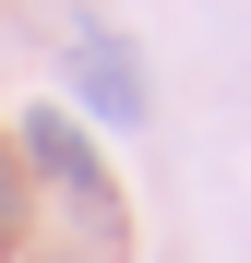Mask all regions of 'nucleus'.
<instances>
[{
	"instance_id": "1",
	"label": "nucleus",
	"mask_w": 251,
	"mask_h": 263,
	"mask_svg": "<svg viewBox=\"0 0 251 263\" xmlns=\"http://www.w3.org/2000/svg\"><path fill=\"white\" fill-rule=\"evenodd\" d=\"M12 156H24V180H48V192H60V203H72V215H84V228H96V239H120V228H132L72 108H24V120H12Z\"/></svg>"
},
{
	"instance_id": "2",
	"label": "nucleus",
	"mask_w": 251,
	"mask_h": 263,
	"mask_svg": "<svg viewBox=\"0 0 251 263\" xmlns=\"http://www.w3.org/2000/svg\"><path fill=\"white\" fill-rule=\"evenodd\" d=\"M72 96H84V120H108V132H144V120H156L144 48H132L120 24H96V12L72 24Z\"/></svg>"
},
{
	"instance_id": "3",
	"label": "nucleus",
	"mask_w": 251,
	"mask_h": 263,
	"mask_svg": "<svg viewBox=\"0 0 251 263\" xmlns=\"http://www.w3.org/2000/svg\"><path fill=\"white\" fill-rule=\"evenodd\" d=\"M12 239H24V156L0 144V251H12Z\"/></svg>"
}]
</instances>
